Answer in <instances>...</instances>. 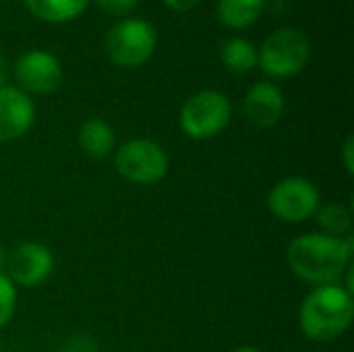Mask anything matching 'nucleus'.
<instances>
[{"label":"nucleus","mask_w":354,"mask_h":352,"mask_svg":"<svg viewBox=\"0 0 354 352\" xmlns=\"http://www.w3.org/2000/svg\"><path fill=\"white\" fill-rule=\"evenodd\" d=\"M353 295L340 284L315 286L299 309V328L315 342H332L340 338L353 326Z\"/></svg>","instance_id":"nucleus-2"},{"label":"nucleus","mask_w":354,"mask_h":352,"mask_svg":"<svg viewBox=\"0 0 354 352\" xmlns=\"http://www.w3.org/2000/svg\"><path fill=\"white\" fill-rule=\"evenodd\" d=\"M17 309V286L6 274H0V330L12 319Z\"/></svg>","instance_id":"nucleus-17"},{"label":"nucleus","mask_w":354,"mask_h":352,"mask_svg":"<svg viewBox=\"0 0 354 352\" xmlns=\"http://www.w3.org/2000/svg\"><path fill=\"white\" fill-rule=\"evenodd\" d=\"M224 66L232 73H249L257 66V48L247 37H230L220 48Z\"/></svg>","instance_id":"nucleus-15"},{"label":"nucleus","mask_w":354,"mask_h":352,"mask_svg":"<svg viewBox=\"0 0 354 352\" xmlns=\"http://www.w3.org/2000/svg\"><path fill=\"white\" fill-rule=\"evenodd\" d=\"M95 2H97V6H100L104 12H108V15L124 17V15H129V12L137 6L139 0H95Z\"/></svg>","instance_id":"nucleus-18"},{"label":"nucleus","mask_w":354,"mask_h":352,"mask_svg":"<svg viewBox=\"0 0 354 352\" xmlns=\"http://www.w3.org/2000/svg\"><path fill=\"white\" fill-rule=\"evenodd\" d=\"M351 239L319 232L297 237L286 249V261L292 274L315 286L340 282L351 266Z\"/></svg>","instance_id":"nucleus-1"},{"label":"nucleus","mask_w":354,"mask_h":352,"mask_svg":"<svg viewBox=\"0 0 354 352\" xmlns=\"http://www.w3.org/2000/svg\"><path fill=\"white\" fill-rule=\"evenodd\" d=\"M35 120V104L17 85L0 87V143L21 139Z\"/></svg>","instance_id":"nucleus-10"},{"label":"nucleus","mask_w":354,"mask_h":352,"mask_svg":"<svg viewBox=\"0 0 354 352\" xmlns=\"http://www.w3.org/2000/svg\"><path fill=\"white\" fill-rule=\"evenodd\" d=\"M232 116L230 100L218 89H201L180 108V129L191 139H212L220 135Z\"/></svg>","instance_id":"nucleus-5"},{"label":"nucleus","mask_w":354,"mask_h":352,"mask_svg":"<svg viewBox=\"0 0 354 352\" xmlns=\"http://www.w3.org/2000/svg\"><path fill=\"white\" fill-rule=\"evenodd\" d=\"M81 149L93 158V160H104L114 151L116 145V133L106 122L104 118H87L81 122L79 133H77Z\"/></svg>","instance_id":"nucleus-12"},{"label":"nucleus","mask_w":354,"mask_h":352,"mask_svg":"<svg viewBox=\"0 0 354 352\" xmlns=\"http://www.w3.org/2000/svg\"><path fill=\"white\" fill-rule=\"evenodd\" d=\"M158 46V33L153 25L139 17H129L110 27L104 39V50L108 58L124 68H135L145 64Z\"/></svg>","instance_id":"nucleus-4"},{"label":"nucleus","mask_w":354,"mask_h":352,"mask_svg":"<svg viewBox=\"0 0 354 352\" xmlns=\"http://www.w3.org/2000/svg\"><path fill=\"white\" fill-rule=\"evenodd\" d=\"M313 218H317V224L322 226L324 234L338 237V239H342V234H346L351 230V224H353L351 210L342 203L319 205V210Z\"/></svg>","instance_id":"nucleus-16"},{"label":"nucleus","mask_w":354,"mask_h":352,"mask_svg":"<svg viewBox=\"0 0 354 352\" xmlns=\"http://www.w3.org/2000/svg\"><path fill=\"white\" fill-rule=\"evenodd\" d=\"M322 205L319 189L301 176L282 178L274 185V189L268 195V207L270 212L288 224H301L307 222L317 214Z\"/></svg>","instance_id":"nucleus-7"},{"label":"nucleus","mask_w":354,"mask_h":352,"mask_svg":"<svg viewBox=\"0 0 354 352\" xmlns=\"http://www.w3.org/2000/svg\"><path fill=\"white\" fill-rule=\"evenodd\" d=\"M17 87L27 95H48L56 91L62 83V64L48 50H29L21 54L15 62Z\"/></svg>","instance_id":"nucleus-8"},{"label":"nucleus","mask_w":354,"mask_h":352,"mask_svg":"<svg viewBox=\"0 0 354 352\" xmlns=\"http://www.w3.org/2000/svg\"><path fill=\"white\" fill-rule=\"evenodd\" d=\"M230 352H261L259 349H255V346H236V349H232Z\"/></svg>","instance_id":"nucleus-23"},{"label":"nucleus","mask_w":354,"mask_h":352,"mask_svg":"<svg viewBox=\"0 0 354 352\" xmlns=\"http://www.w3.org/2000/svg\"><path fill=\"white\" fill-rule=\"evenodd\" d=\"M29 12L48 23H64L77 19L89 0H25Z\"/></svg>","instance_id":"nucleus-14"},{"label":"nucleus","mask_w":354,"mask_h":352,"mask_svg":"<svg viewBox=\"0 0 354 352\" xmlns=\"http://www.w3.org/2000/svg\"><path fill=\"white\" fill-rule=\"evenodd\" d=\"M0 2H2V0H0Z\"/></svg>","instance_id":"nucleus-24"},{"label":"nucleus","mask_w":354,"mask_h":352,"mask_svg":"<svg viewBox=\"0 0 354 352\" xmlns=\"http://www.w3.org/2000/svg\"><path fill=\"white\" fill-rule=\"evenodd\" d=\"M4 268H6V249L0 245V274H4Z\"/></svg>","instance_id":"nucleus-22"},{"label":"nucleus","mask_w":354,"mask_h":352,"mask_svg":"<svg viewBox=\"0 0 354 352\" xmlns=\"http://www.w3.org/2000/svg\"><path fill=\"white\" fill-rule=\"evenodd\" d=\"M6 276L15 286L35 288L54 270V255L41 243H21L6 253Z\"/></svg>","instance_id":"nucleus-9"},{"label":"nucleus","mask_w":354,"mask_h":352,"mask_svg":"<svg viewBox=\"0 0 354 352\" xmlns=\"http://www.w3.org/2000/svg\"><path fill=\"white\" fill-rule=\"evenodd\" d=\"M116 172L135 185H156L170 168L168 154L162 145L151 139H129L114 156Z\"/></svg>","instance_id":"nucleus-6"},{"label":"nucleus","mask_w":354,"mask_h":352,"mask_svg":"<svg viewBox=\"0 0 354 352\" xmlns=\"http://www.w3.org/2000/svg\"><path fill=\"white\" fill-rule=\"evenodd\" d=\"M342 160H344V168L348 174L354 172V139L353 135H348L344 139V145H342Z\"/></svg>","instance_id":"nucleus-19"},{"label":"nucleus","mask_w":354,"mask_h":352,"mask_svg":"<svg viewBox=\"0 0 354 352\" xmlns=\"http://www.w3.org/2000/svg\"><path fill=\"white\" fill-rule=\"evenodd\" d=\"M172 10H178V12H187L191 8H195L199 4V0H164Z\"/></svg>","instance_id":"nucleus-20"},{"label":"nucleus","mask_w":354,"mask_h":352,"mask_svg":"<svg viewBox=\"0 0 354 352\" xmlns=\"http://www.w3.org/2000/svg\"><path fill=\"white\" fill-rule=\"evenodd\" d=\"M266 0H218V19L230 29L251 27L263 12Z\"/></svg>","instance_id":"nucleus-13"},{"label":"nucleus","mask_w":354,"mask_h":352,"mask_svg":"<svg viewBox=\"0 0 354 352\" xmlns=\"http://www.w3.org/2000/svg\"><path fill=\"white\" fill-rule=\"evenodd\" d=\"M284 106H286V102H284L280 87L270 81H259V83L251 85L243 100L245 116L257 129L274 127L282 118Z\"/></svg>","instance_id":"nucleus-11"},{"label":"nucleus","mask_w":354,"mask_h":352,"mask_svg":"<svg viewBox=\"0 0 354 352\" xmlns=\"http://www.w3.org/2000/svg\"><path fill=\"white\" fill-rule=\"evenodd\" d=\"M4 85H8V83H6V60H4V56L0 54V87H4Z\"/></svg>","instance_id":"nucleus-21"},{"label":"nucleus","mask_w":354,"mask_h":352,"mask_svg":"<svg viewBox=\"0 0 354 352\" xmlns=\"http://www.w3.org/2000/svg\"><path fill=\"white\" fill-rule=\"evenodd\" d=\"M311 56V41L297 27H280L272 31L257 50L259 68L274 79H290L299 75Z\"/></svg>","instance_id":"nucleus-3"}]
</instances>
